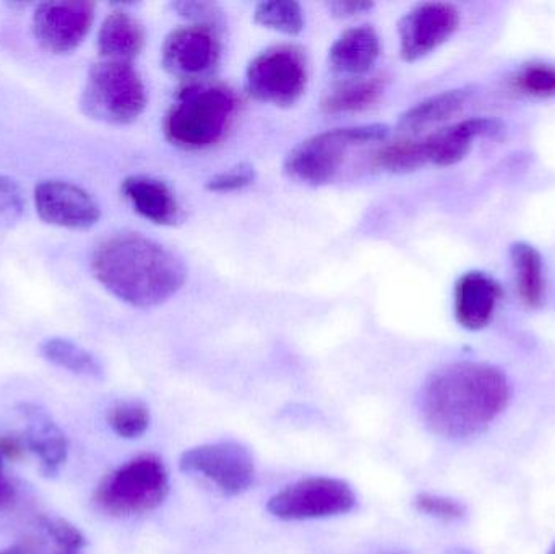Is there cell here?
I'll return each mask as SVG.
<instances>
[{
	"label": "cell",
	"instance_id": "cell-1",
	"mask_svg": "<svg viewBox=\"0 0 555 554\" xmlns=\"http://www.w3.org/2000/svg\"><path fill=\"white\" fill-rule=\"evenodd\" d=\"M511 400L504 371L486 363H455L434 373L423 392V415L436 435L465 439L485 431Z\"/></svg>",
	"mask_w": 555,
	"mask_h": 554
},
{
	"label": "cell",
	"instance_id": "cell-2",
	"mask_svg": "<svg viewBox=\"0 0 555 554\" xmlns=\"http://www.w3.org/2000/svg\"><path fill=\"white\" fill-rule=\"evenodd\" d=\"M91 270L111 295L139 309L165 305L188 279L178 254L140 233L104 240L94 249Z\"/></svg>",
	"mask_w": 555,
	"mask_h": 554
},
{
	"label": "cell",
	"instance_id": "cell-3",
	"mask_svg": "<svg viewBox=\"0 0 555 554\" xmlns=\"http://www.w3.org/2000/svg\"><path fill=\"white\" fill-rule=\"evenodd\" d=\"M240 98L224 83H188L172 101L163 120V133L176 149L204 152L230 132L240 113Z\"/></svg>",
	"mask_w": 555,
	"mask_h": 554
},
{
	"label": "cell",
	"instance_id": "cell-4",
	"mask_svg": "<svg viewBox=\"0 0 555 554\" xmlns=\"http://www.w3.org/2000/svg\"><path fill=\"white\" fill-rule=\"evenodd\" d=\"M390 136L385 124L339 127L315 133L300 142L287 153L283 169L291 179L300 184H330L338 175L346 153L352 146L384 142Z\"/></svg>",
	"mask_w": 555,
	"mask_h": 554
},
{
	"label": "cell",
	"instance_id": "cell-5",
	"mask_svg": "<svg viewBox=\"0 0 555 554\" xmlns=\"http://www.w3.org/2000/svg\"><path fill=\"white\" fill-rule=\"evenodd\" d=\"M168 491L165 462L143 454L111 472L98 487L94 503L109 516H139L162 506Z\"/></svg>",
	"mask_w": 555,
	"mask_h": 554
},
{
	"label": "cell",
	"instance_id": "cell-6",
	"mask_svg": "<svg viewBox=\"0 0 555 554\" xmlns=\"http://www.w3.org/2000/svg\"><path fill=\"white\" fill-rule=\"evenodd\" d=\"M146 88L130 62L103 61L88 74L81 111L114 126L135 123L146 107Z\"/></svg>",
	"mask_w": 555,
	"mask_h": 554
},
{
	"label": "cell",
	"instance_id": "cell-7",
	"mask_svg": "<svg viewBox=\"0 0 555 554\" xmlns=\"http://www.w3.org/2000/svg\"><path fill=\"white\" fill-rule=\"evenodd\" d=\"M309 67L302 49L278 44L257 54L247 65L246 90L260 103L291 107L306 93Z\"/></svg>",
	"mask_w": 555,
	"mask_h": 554
},
{
	"label": "cell",
	"instance_id": "cell-8",
	"mask_svg": "<svg viewBox=\"0 0 555 554\" xmlns=\"http://www.w3.org/2000/svg\"><path fill=\"white\" fill-rule=\"evenodd\" d=\"M354 506V491L346 481L313 477L281 490L267 510L281 520H309L343 516Z\"/></svg>",
	"mask_w": 555,
	"mask_h": 554
},
{
	"label": "cell",
	"instance_id": "cell-9",
	"mask_svg": "<svg viewBox=\"0 0 555 554\" xmlns=\"http://www.w3.org/2000/svg\"><path fill=\"white\" fill-rule=\"evenodd\" d=\"M179 467L184 474L205 478L228 497L246 493L256 478L253 455L237 442H215L185 451Z\"/></svg>",
	"mask_w": 555,
	"mask_h": 554
},
{
	"label": "cell",
	"instance_id": "cell-10",
	"mask_svg": "<svg viewBox=\"0 0 555 554\" xmlns=\"http://www.w3.org/2000/svg\"><path fill=\"white\" fill-rule=\"evenodd\" d=\"M220 57L221 41L215 26H179L163 42V68L189 83L204 81L217 68Z\"/></svg>",
	"mask_w": 555,
	"mask_h": 554
},
{
	"label": "cell",
	"instance_id": "cell-11",
	"mask_svg": "<svg viewBox=\"0 0 555 554\" xmlns=\"http://www.w3.org/2000/svg\"><path fill=\"white\" fill-rule=\"evenodd\" d=\"M462 13L453 3L424 2L413 7L398 23L400 55L417 62L446 44L460 28Z\"/></svg>",
	"mask_w": 555,
	"mask_h": 554
},
{
	"label": "cell",
	"instance_id": "cell-12",
	"mask_svg": "<svg viewBox=\"0 0 555 554\" xmlns=\"http://www.w3.org/2000/svg\"><path fill=\"white\" fill-rule=\"evenodd\" d=\"M93 20L94 3L83 0L46 2L33 15V33L46 51L67 54L83 42Z\"/></svg>",
	"mask_w": 555,
	"mask_h": 554
},
{
	"label": "cell",
	"instance_id": "cell-13",
	"mask_svg": "<svg viewBox=\"0 0 555 554\" xmlns=\"http://www.w3.org/2000/svg\"><path fill=\"white\" fill-rule=\"evenodd\" d=\"M35 205L44 223L67 230H88L100 221L98 202L80 185L67 181H42L35 189Z\"/></svg>",
	"mask_w": 555,
	"mask_h": 554
},
{
	"label": "cell",
	"instance_id": "cell-14",
	"mask_svg": "<svg viewBox=\"0 0 555 554\" xmlns=\"http://www.w3.org/2000/svg\"><path fill=\"white\" fill-rule=\"evenodd\" d=\"M502 124L491 117H472L442 127L429 136L421 137L420 150L424 166H453L472 152L473 142L479 137L495 136Z\"/></svg>",
	"mask_w": 555,
	"mask_h": 554
},
{
	"label": "cell",
	"instance_id": "cell-15",
	"mask_svg": "<svg viewBox=\"0 0 555 554\" xmlns=\"http://www.w3.org/2000/svg\"><path fill=\"white\" fill-rule=\"evenodd\" d=\"M16 413L26 423V449L36 455L46 477H55L68 459L67 436L41 405L22 402L16 405Z\"/></svg>",
	"mask_w": 555,
	"mask_h": 554
},
{
	"label": "cell",
	"instance_id": "cell-16",
	"mask_svg": "<svg viewBox=\"0 0 555 554\" xmlns=\"http://www.w3.org/2000/svg\"><path fill=\"white\" fill-rule=\"evenodd\" d=\"M502 295V286L488 273H465L460 276L453 293L456 322L466 331L476 332L488 327Z\"/></svg>",
	"mask_w": 555,
	"mask_h": 554
},
{
	"label": "cell",
	"instance_id": "cell-17",
	"mask_svg": "<svg viewBox=\"0 0 555 554\" xmlns=\"http://www.w3.org/2000/svg\"><path fill=\"white\" fill-rule=\"evenodd\" d=\"M124 197L133 210L159 227H175L181 221L182 210L175 191L162 179L152 176H129L122 181Z\"/></svg>",
	"mask_w": 555,
	"mask_h": 554
},
{
	"label": "cell",
	"instance_id": "cell-18",
	"mask_svg": "<svg viewBox=\"0 0 555 554\" xmlns=\"http://www.w3.org/2000/svg\"><path fill=\"white\" fill-rule=\"evenodd\" d=\"M380 52L377 31L367 25L354 26L345 29L330 48V68L343 77L362 78L372 70Z\"/></svg>",
	"mask_w": 555,
	"mask_h": 554
},
{
	"label": "cell",
	"instance_id": "cell-19",
	"mask_svg": "<svg viewBox=\"0 0 555 554\" xmlns=\"http://www.w3.org/2000/svg\"><path fill=\"white\" fill-rule=\"evenodd\" d=\"M473 94H475L473 87L452 88V90L433 94L401 114L397 124L398 130L420 133L449 123L456 114L462 113Z\"/></svg>",
	"mask_w": 555,
	"mask_h": 554
},
{
	"label": "cell",
	"instance_id": "cell-20",
	"mask_svg": "<svg viewBox=\"0 0 555 554\" xmlns=\"http://www.w3.org/2000/svg\"><path fill=\"white\" fill-rule=\"evenodd\" d=\"M145 46V29L142 23L124 12L116 10L104 18L98 33V51L104 61L130 62Z\"/></svg>",
	"mask_w": 555,
	"mask_h": 554
},
{
	"label": "cell",
	"instance_id": "cell-21",
	"mask_svg": "<svg viewBox=\"0 0 555 554\" xmlns=\"http://www.w3.org/2000/svg\"><path fill=\"white\" fill-rule=\"evenodd\" d=\"M387 88V78H352L328 91L322 101V111L328 116H345L371 109L380 101Z\"/></svg>",
	"mask_w": 555,
	"mask_h": 554
},
{
	"label": "cell",
	"instance_id": "cell-22",
	"mask_svg": "<svg viewBox=\"0 0 555 554\" xmlns=\"http://www.w3.org/2000/svg\"><path fill=\"white\" fill-rule=\"evenodd\" d=\"M511 257L521 301L528 308H540L543 305L544 289H546L543 257L538 253L537 247L528 243L514 244Z\"/></svg>",
	"mask_w": 555,
	"mask_h": 554
},
{
	"label": "cell",
	"instance_id": "cell-23",
	"mask_svg": "<svg viewBox=\"0 0 555 554\" xmlns=\"http://www.w3.org/2000/svg\"><path fill=\"white\" fill-rule=\"evenodd\" d=\"M39 353L54 366L67 370L68 373L77 376L101 379L104 376L103 364L87 348L68 338L51 337L46 338L39 345Z\"/></svg>",
	"mask_w": 555,
	"mask_h": 554
},
{
	"label": "cell",
	"instance_id": "cell-24",
	"mask_svg": "<svg viewBox=\"0 0 555 554\" xmlns=\"http://www.w3.org/2000/svg\"><path fill=\"white\" fill-rule=\"evenodd\" d=\"M254 22L286 36H297L306 28V13L296 0H270L257 3Z\"/></svg>",
	"mask_w": 555,
	"mask_h": 554
},
{
	"label": "cell",
	"instance_id": "cell-25",
	"mask_svg": "<svg viewBox=\"0 0 555 554\" xmlns=\"http://www.w3.org/2000/svg\"><path fill=\"white\" fill-rule=\"evenodd\" d=\"M511 88L518 94L533 98H555V65L530 62L511 77Z\"/></svg>",
	"mask_w": 555,
	"mask_h": 554
},
{
	"label": "cell",
	"instance_id": "cell-26",
	"mask_svg": "<svg viewBox=\"0 0 555 554\" xmlns=\"http://www.w3.org/2000/svg\"><path fill=\"white\" fill-rule=\"evenodd\" d=\"M375 165L390 172H411L423 168L420 140L401 139L387 143L375 153Z\"/></svg>",
	"mask_w": 555,
	"mask_h": 554
},
{
	"label": "cell",
	"instance_id": "cell-27",
	"mask_svg": "<svg viewBox=\"0 0 555 554\" xmlns=\"http://www.w3.org/2000/svg\"><path fill=\"white\" fill-rule=\"evenodd\" d=\"M107 423L117 436L124 439L140 438L150 426V412L139 400L117 403L107 413Z\"/></svg>",
	"mask_w": 555,
	"mask_h": 554
},
{
	"label": "cell",
	"instance_id": "cell-28",
	"mask_svg": "<svg viewBox=\"0 0 555 554\" xmlns=\"http://www.w3.org/2000/svg\"><path fill=\"white\" fill-rule=\"evenodd\" d=\"M39 526L61 552L80 553L88 545L87 537L70 520L57 516L39 517Z\"/></svg>",
	"mask_w": 555,
	"mask_h": 554
},
{
	"label": "cell",
	"instance_id": "cell-29",
	"mask_svg": "<svg viewBox=\"0 0 555 554\" xmlns=\"http://www.w3.org/2000/svg\"><path fill=\"white\" fill-rule=\"evenodd\" d=\"M25 211V194L15 179L0 175V231L18 223Z\"/></svg>",
	"mask_w": 555,
	"mask_h": 554
},
{
	"label": "cell",
	"instance_id": "cell-30",
	"mask_svg": "<svg viewBox=\"0 0 555 554\" xmlns=\"http://www.w3.org/2000/svg\"><path fill=\"white\" fill-rule=\"evenodd\" d=\"M256 168L249 163H241L233 168L218 172L214 178L208 179L205 189L215 194H230V192L243 191L256 181Z\"/></svg>",
	"mask_w": 555,
	"mask_h": 554
},
{
	"label": "cell",
	"instance_id": "cell-31",
	"mask_svg": "<svg viewBox=\"0 0 555 554\" xmlns=\"http://www.w3.org/2000/svg\"><path fill=\"white\" fill-rule=\"evenodd\" d=\"M417 511L429 517H436L440 520H460L465 517L466 510L460 501L452 498L439 497V494L423 493L414 501Z\"/></svg>",
	"mask_w": 555,
	"mask_h": 554
},
{
	"label": "cell",
	"instance_id": "cell-32",
	"mask_svg": "<svg viewBox=\"0 0 555 554\" xmlns=\"http://www.w3.org/2000/svg\"><path fill=\"white\" fill-rule=\"evenodd\" d=\"M172 10L178 12V15L191 20L194 25H217L220 18L221 10L217 3L211 2H175L171 3Z\"/></svg>",
	"mask_w": 555,
	"mask_h": 554
},
{
	"label": "cell",
	"instance_id": "cell-33",
	"mask_svg": "<svg viewBox=\"0 0 555 554\" xmlns=\"http://www.w3.org/2000/svg\"><path fill=\"white\" fill-rule=\"evenodd\" d=\"M326 7H328L330 15L335 16V18L345 20L367 13L369 10L374 9V2H364V0H336V2L326 3Z\"/></svg>",
	"mask_w": 555,
	"mask_h": 554
},
{
	"label": "cell",
	"instance_id": "cell-34",
	"mask_svg": "<svg viewBox=\"0 0 555 554\" xmlns=\"http://www.w3.org/2000/svg\"><path fill=\"white\" fill-rule=\"evenodd\" d=\"M25 448V439L18 438V436H2L0 438V458L18 459Z\"/></svg>",
	"mask_w": 555,
	"mask_h": 554
},
{
	"label": "cell",
	"instance_id": "cell-35",
	"mask_svg": "<svg viewBox=\"0 0 555 554\" xmlns=\"http://www.w3.org/2000/svg\"><path fill=\"white\" fill-rule=\"evenodd\" d=\"M13 487L9 484L2 472V458H0V510L7 506L12 501Z\"/></svg>",
	"mask_w": 555,
	"mask_h": 554
},
{
	"label": "cell",
	"instance_id": "cell-36",
	"mask_svg": "<svg viewBox=\"0 0 555 554\" xmlns=\"http://www.w3.org/2000/svg\"><path fill=\"white\" fill-rule=\"evenodd\" d=\"M0 554H38L33 546L20 543V545L9 546V549L2 550Z\"/></svg>",
	"mask_w": 555,
	"mask_h": 554
},
{
	"label": "cell",
	"instance_id": "cell-37",
	"mask_svg": "<svg viewBox=\"0 0 555 554\" xmlns=\"http://www.w3.org/2000/svg\"><path fill=\"white\" fill-rule=\"evenodd\" d=\"M547 554H555V542L554 545L551 546L550 552H547Z\"/></svg>",
	"mask_w": 555,
	"mask_h": 554
},
{
	"label": "cell",
	"instance_id": "cell-38",
	"mask_svg": "<svg viewBox=\"0 0 555 554\" xmlns=\"http://www.w3.org/2000/svg\"><path fill=\"white\" fill-rule=\"evenodd\" d=\"M59 554H80V553L59 552Z\"/></svg>",
	"mask_w": 555,
	"mask_h": 554
},
{
	"label": "cell",
	"instance_id": "cell-39",
	"mask_svg": "<svg viewBox=\"0 0 555 554\" xmlns=\"http://www.w3.org/2000/svg\"><path fill=\"white\" fill-rule=\"evenodd\" d=\"M382 554H404V553H395V552H390V553H382Z\"/></svg>",
	"mask_w": 555,
	"mask_h": 554
}]
</instances>
